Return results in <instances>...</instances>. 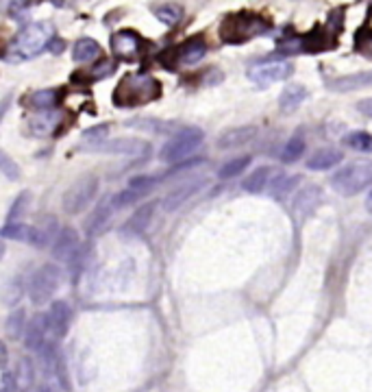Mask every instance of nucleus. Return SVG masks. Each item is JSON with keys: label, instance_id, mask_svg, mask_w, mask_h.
<instances>
[{"label": "nucleus", "instance_id": "1", "mask_svg": "<svg viewBox=\"0 0 372 392\" xmlns=\"http://www.w3.org/2000/svg\"><path fill=\"white\" fill-rule=\"evenodd\" d=\"M159 81L150 75H135L131 73L122 77L114 92V105L118 107H140L155 101L159 96Z\"/></svg>", "mask_w": 372, "mask_h": 392}, {"label": "nucleus", "instance_id": "2", "mask_svg": "<svg viewBox=\"0 0 372 392\" xmlns=\"http://www.w3.org/2000/svg\"><path fill=\"white\" fill-rule=\"evenodd\" d=\"M55 35L51 22H33L24 29L11 44V59H33L38 57L44 49H48Z\"/></svg>", "mask_w": 372, "mask_h": 392}, {"label": "nucleus", "instance_id": "3", "mask_svg": "<svg viewBox=\"0 0 372 392\" xmlns=\"http://www.w3.org/2000/svg\"><path fill=\"white\" fill-rule=\"evenodd\" d=\"M270 29V22L263 20L257 14H248V11H242V14L229 16L220 27V35L224 42L229 44H242L253 40L255 35H261Z\"/></svg>", "mask_w": 372, "mask_h": 392}, {"label": "nucleus", "instance_id": "4", "mask_svg": "<svg viewBox=\"0 0 372 392\" xmlns=\"http://www.w3.org/2000/svg\"><path fill=\"white\" fill-rule=\"evenodd\" d=\"M372 185V161H351L331 177V187L342 196H355Z\"/></svg>", "mask_w": 372, "mask_h": 392}, {"label": "nucleus", "instance_id": "5", "mask_svg": "<svg viewBox=\"0 0 372 392\" xmlns=\"http://www.w3.org/2000/svg\"><path fill=\"white\" fill-rule=\"evenodd\" d=\"M62 286V270L53 264H46L40 270L33 272L29 294L35 305H44L55 296V292Z\"/></svg>", "mask_w": 372, "mask_h": 392}, {"label": "nucleus", "instance_id": "6", "mask_svg": "<svg viewBox=\"0 0 372 392\" xmlns=\"http://www.w3.org/2000/svg\"><path fill=\"white\" fill-rule=\"evenodd\" d=\"M96 192H98V179L92 177V174L81 177V179L77 183H72L66 190V194H64L66 213H70V216H77V213H81L94 200Z\"/></svg>", "mask_w": 372, "mask_h": 392}, {"label": "nucleus", "instance_id": "7", "mask_svg": "<svg viewBox=\"0 0 372 392\" xmlns=\"http://www.w3.org/2000/svg\"><path fill=\"white\" fill-rule=\"evenodd\" d=\"M202 138H205V133H202V131L196 129V127H185V129H181V131H178V133L161 148V159L168 161V164H174V161H178V159L187 157L191 151L200 146Z\"/></svg>", "mask_w": 372, "mask_h": 392}, {"label": "nucleus", "instance_id": "8", "mask_svg": "<svg viewBox=\"0 0 372 392\" xmlns=\"http://www.w3.org/2000/svg\"><path fill=\"white\" fill-rule=\"evenodd\" d=\"M294 73V64L287 59H268V62H259L248 70V77L259 88H268L274 83L285 81Z\"/></svg>", "mask_w": 372, "mask_h": 392}, {"label": "nucleus", "instance_id": "9", "mask_svg": "<svg viewBox=\"0 0 372 392\" xmlns=\"http://www.w3.org/2000/svg\"><path fill=\"white\" fill-rule=\"evenodd\" d=\"M53 255L55 259L59 261H68V264H72V268H81V248H79V235L75 229H64L62 233H59L57 242L53 244Z\"/></svg>", "mask_w": 372, "mask_h": 392}, {"label": "nucleus", "instance_id": "10", "mask_svg": "<svg viewBox=\"0 0 372 392\" xmlns=\"http://www.w3.org/2000/svg\"><path fill=\"white\" fill-rule=\"evenodd\" d=\"M46 318V329L55 340H62L68 329H70V318H72V310L66 301H53V305L48 307Z\"/></svg>", "mask_w": 372, "mask_h": 392}, {"label": "nucleus", "instance_id": "11", "mask_svg": "<svg viewBox=\"0 0 372 392\" xmlns=\"http://www.w3.org/2000/svg\"><path fill=\"white\" fill-rule=\"evenodd\" d=\"M111 49H114L116 57L127 59V62H135L142 51V38L131 29L118 31L111 38Z\"/></svg>", "mask_w": 372, "mask_h": 392}, {"label": "nucleus", "instance_id": "12", "mask_svg": "<svg viewBox=\"0 0 372 392\" xmlns=\"http://www.w3.org/2000/svg\"><path fill=\"white\" fill-rule=\"evenodd\" d=\"M0 235L7 237V240H18V242H24V244H33V246H44L48 240L46 235L31 227V224H22V222H9L5 224L3 229H0Z\"/></svg>", "mask_w": 372, "mask_h": 392}, {"label": "nucleus", "instance_id": "13", "mask_svg": "<svg viewBox=\"0 0 372 392\" xmlns=\"http://www.w3.org/2000/svg\"><path fill=\"white\" fill-rule=\"evenodd\" d=\"M92 151H101V153H116V155H144L148 153L146 142L140 140H114V142H98Z\"/></svg>", "mask_w": 372, "mask_h": 392}, {"label": "nucleus", "instance_id": "14", "mask_svg": "<svg viewBox=\"0 0 372 392\" xmlns=\"http://www.w3.org/2000/svg\"><path fill=\"white\" fill-rule=\"evenodd\" d=\"M114 211H116L114 196L105 198L103 203L94 209V213H90V218L85 220V231H88V235L101 233V231L105 229V224L109 222V218H111V213H114Z\"/></svg>", "mask_w": 372, "mask_h": 392}, {"label": "nucleus", "instance_id": "15", "mask_svg": "<svg viewBox=\"0 0 372 392\" xmlns=\"http://www.w3.org/2000/svg\"><path fill=\"white\" fill-rule=\"evenodd\" d=\"M257 135L255 127H233L218 138V148H237L248 144L250 140Z\"/></svg>", "mask_w": 372, "mask_h": 392}, {"label": "nucleus", "instance_id": "16", "mask_svg": "<svg viewBox=\"0 0 372 392\" xmlns=\"http://www.w3.org/2000/svg\"><path fill=\"white\" fill-rule=\"evenodd\" d=\"M372 86V73H357V75H346L335 81H329V88L333 92H355L362 88H370Z\"/></svg>", "mask_w": 372, "mask_h": 392}, {"label": "nucleus", "instance_id": "17", "mask_svg": "<svg viewBox=\"0 0 372 392\" xmlns=\"http://www.w3.org/2000/svg\"><path fill=\"white\" fill-rule=\"evenodd\" d=\"M59 125H62V114L48 109V112H44L40 116H35L31 120V133L40 135V138L51 135V133H55V129Z\"/></svg>", "mask_w": 372, "mask_h": 392}, {"label": "nucleus", "instance_id": "18", "mask_svg": "<svg viewBox=\"0 0 372 392\" xmlns=\"http://www.w3.org/2000/svg\"><path fill=\"white\" fill-rule=\"evenodd\" d=\"M342 161V151L340 148H320L318 153L309 157L307 168L309 170H329L335 164Z\"/></svg>", "mask_w": 372, "mask_h": 392}, {"label": "nucleus", "instance_id": "19", "mask_svg": "<svg viewBox=\"0 0 372 392\" xmlns=\"http://www.w3.org/2000/svg\"><path fill=\"white\" fill-rule=\"evenodd\" d=\"M205 53H207V44L200 38H191L178 49V59H181V64L191 66V64L200 62V59L205 57Z\"/></svg>", "mask_w": 372, "mask_h": 392}, {"label": "nucleus", "instance_id": "20", "mask_svg": "<svg viewBox=\"0 0 372 392\" xmlns=\"http://www.w3.org/2000/svg\"><path fill=\"white\" fill-rule=\"evenodd\" d=\"M46 318L44 316H35L31 320V325L27 329V347L31 351H42L46 344Z\"/></svg>", "mask_w": 372, "mask_h": 392}, {"label": "nucleus", "instance_id": "21", "mask_svg": "<svg viewBox=\"0 0 372 392\" xmlns=\"http://www.w3.org/2000/svg\"><path fill=\"white\" fill-rule=\"evenodd\" d=\"M307 99V88L298 86V83H292V86H287L281 96H279V105L283 112H294L298 105H301L303 101Z\"/></svg>", "mask_w": 372, "mask_h": 392}, {"label": "nucleus", "instance_id": "22", "mask_svg": "<svg viewBox=\"0 0 372 392\" xmlns=\"http://www.w3.org/2000/svg\"><path fill=\"white\" fill-rule=\"evenodd\" d=\"M155 203H148V205H144L140 207L137 213H133V216L129 218V222L124 224V231L127 233H142V231H146L148 227V222L152 220V211H155Z\"/></svg>", "mask_w": 372, "mask_h": 392}, {"label": "nucleus", "instance_id": "23", "mask_svg": "<svg viewBox=\"0 0 372 392\" xmlns=\"http://www.w3.org/2000/svg\"><path fill=\"white\" fill-rule=\"evenodd\" d=\"M75 62H92V59L101 57V44L92 38H83L75 44Z\"/></svg>", "mask_w": 372, "mask_h": 392}, {"label": "nucleus", "instance_id": "24", "mask_svg": "<svg viewBox=\"0 0 372 392\" xmlns=\"http://www.w3.org/2000/svg\"><path fill=\"white\" fill-rule=\"evenodd\" d=\"M59 99H62V94H59V90H40V92L31 94L29 103L35 107V109L48 112V109H53V107L59 103Z\"/></svg>", "mask_w": 372, "mask_h": 392}, {"label": "nucleus", "instance_id": "25", "mask_svg": "<svg viewBox=\"0 0 372 392\" xmlns=\"http://www.w3.org/2000/svg\"><path fill=\"white\" fill-rule=\"evenodd\" d=\"M268 181H270V168L268 166H261V168L253 170V174H248L244 179V190L246 192L259 194L261 190L268 185Z\"/></svg>", "mask_w": 372, "mask_h": 392}, {"label": "nucleus", "instance_id": "26", "mask_svg": "<svg viewBox=\"0 0 372 392\" xmlns=\"http://www.w3.org/2000/svg\"><path fill=\"white\" fill-rule=\"evenodd\" d=\"M202 185V181H194V183H185L183 187H178V190H174V192L168 196V200H165V209L168 211H172V209H176L178 205L183 203V200H187L191 194L196 192V190Z\"/></svg>", "mask_w": 372, "mask_h": 392}, {"label": "nucleus", "instance_id": "27", "mask_svg": "<svg viewBox=\"0 0 372 392\" xmlns=\"http://www.w3.org/2000/svg\"><path fill=\"white\" fill-rule=\"evenodd\" d=\"M344 144L359 153H372V135L366 131H353L344 138Z\"/></svg>", "mask_w": 372, "mask_h": 392}, {"label": "nucleus", "instance_id": "28", "mask_svg": "<svg viewBox=\"0 0 372 392\" xmlns=\"http://www.w3.org/2000/svg\"><path fill=\"white\" fill-rule=\"evenodd\" d=\"M248 164H250V157L244 155V157H235L231 161H226L222 168L218 170V177L220 179H233V177L237 174H242L246 168H248Z\"/></svg>", "mask_w": 372, "mask_h": 392}, {"label": "nucleus", "instance_id": "29", "mask_svg": "<svg viewBox=\"0 0 372 392\" xmlns=\"http://www.w3.org/2000/svg\"><path fill=\"white\" fill-rule=\"evenodd\" d=\"M35 384V371H33V364L29 358H22L18 362V386L20 390L29 392Z\"/></svg>", "mask_w": 372, "mask_h": 392}, {"label": "nucleus", "instance_id": "30", "mask_svg": "<svg viewBox=\"0 0 372 392\" xmlns=\"http://www.w3.org/2000/svg\"><path fill=\"white\" fill-rule=\"evenodd\" d=\"M152 14L157 16L163 25H168V27H174L178 20H181V16H183V11H181V7H176V5H159V7H155L152 9Z\"/></svg>", "mask_w": 372, "mask_h": 392}, {"label": "nucleus", "instance_id": "31", "mask_svg": "<svg viewBox=\"0 0 372 392\" xmlns=\"http://www.w3.org/2000/svg\"><path fill=\"white\" fill-rule=\"evenodd\" d=\"M298 183V177H285V174H279L277 179L270 181V194L274 198H281L285 196L287 192H292V187Z\"/></svg>", "mask_w": 372, "mask_h": 392}, {"label": "nucleus", "instance_id": "32", "mask_svg": "<svg viewBox=\"0 0 372 392\" xmlns=\"http://www.w3.org/2000/svg\"><path fill=\"white\" fill-rule=\"evenodd\" d=\"M303 153H305V140H303V138H292V140L285 144L283 153H281V161L294 164L296 159H301Z\"/></svg>", "mask_w": 372, "mask_h": 392}, {"label": "nucleus", "instance_id": "33", "mask_svg": "<svg viewBox=\"0 0 372 392\" xmlns=\"http://www.w3.org/2000/svg\"><path fill=\"white\" fill-rule=\"evenodd\" d=\"M24 310H18V312H14L9 316V320H7V336L9 338H20L22 334H24V325H27V320H24Z\"/></svg>", "mask_w": 372, "mask_h": 392}, {"label": "nucleus", "instance_id": "34", "mask_svg": "<svg viewBox=\"0 0 372 392\" xmlns=\"http://www.w3.org/2000/svg\"><path fill=\"white\" fill-rule=\"evenodd\" d=\"M20 296H22V281L20 279L9 281L7 288L3 290V303L11 307V305H16L20 301Z\"/></svg>", "mask_w": 372, "mask_h": 392}, {"label": "nucleus", "instance_id": "35", "mask_svg": "<svg viewBox=\"0 0 372 392\" xmlns=\"http://www.w3.org/2000/svg\"><path fill=\"white\" fill-rule=\"evenodd\" d=\"M0 170H3L5 177H7V179H11V181H16L18 177H20V170H18L16 161H11V157L7 155L5 151H0Z\"/></svg>", "mask_w": 372, "mask_h": 392}, {"label": "nucleus", "instance_id": "36", "mask_svg": "<svg viewBox=\"0 0 372 392\" xmlns=\"http://www.w3.org/2000/svg\"><path fill=\"white\" fill-rule=\"evenodd\" d=\"M29 205H31V194H29V192H22V194L18 196V200L14 203V207H11V211H9V218H11V220L20 218L22 213L29 209Z\"/></svg>", "mask_w": 372, "mask_h": 392}, {"label": "nucleus", "instance_id": "37", "mask_svg": "<svg viewBox=\"0 0 372 392\" xmlns=\"http://www.w3.org/2000/svg\"><path fill=\"white\" fill-rule=\"evenodd\" d=\"M114 73H116V62H111V59H103V62L92 70V77L103 79V77H109Z\"/></svg>", "mask_w": 372, "mask_h": 392}, {"label": "nucleus", "instance_id": "38", "mask_svg": "<svg viewBox=\"0 0 372 392\" xmlns=\"http://www.w3.org/2000/svg\"><path fill=\"white\" fill-rule=\"evenodd\" d=\"M152 185H155L152 177H135V179L129 183V190H135V192L144 194V192H148Z\"/></svg>", "mask_w": 372, "mask_h": 392}, {"label": "nucleus", "instance_id": "39", "mask_svg": "<svg viewBox=\"0 0 372 392\" xmlns=\"http://www.w3.org/2000/svg\"><path fill=\"white\" fill-rule=\"evenodd\" d=\"M303 49H305V44L298 38H290V40H281L279 42V53L292 55V53H298V51H303Z\"/></svg>", "mask_w": 372, "mask_h": 392}, {"label": "nucleus", "instance_id": "40", "mask_svg": "<svg viewBox=\"0 0 372 392\" xmlns=\"http://www.w3.org/2000/svg\"><path fill=\"white\" fill-rule=\"evenodd\" d=\"M107 133H109V129H107V127H96V129L85 131V133H83V135H85L88 140H96V144H98V142H103V140H105V135H107Z\"/></svg>", "mask_w": 372, "mask_h": 392}, {"label": "nucleus", "instance_id": "41", "mask_svg": "<svg viewBox=\"0 0 372 392\" xmlns=\"http://www.w3.org/2000/svg\"><path fill=\"white\" fill-rule=\"evenodd\" d=\"M16 379L11 373H5L3 375V382H0V392H16Z\"/></svg>", "mask_w": 372, "mask_h": 392}, {"label": "nucleus", "instance_id": "42", "mask_svg": "<svg viewBox=\"0 0 372 392\" xmlns=\"http://www.w3.org/2000/svg\"><path fill=\"white\" fill-rule=\"evenodd\" d=\"M48 49H51L53 55H62L64 49H66V42H64V40H59V38H53L51 44H48Z\"/></svg>", "mask_w": 372, "mask_h": 392}, {"label": "nucleus", "instance_id": "43", "mask_svg": "<svg viewBox=\"0 0 372 392\" xmlns=\"http://www.w3.org/2000/svg\"><path fill=\"white\" fill-rule=\"evenodd\" d=\"M357 109H359V114H364V116L372 118V99L359 101V103H357Z\"/></svg>", "mask_w": 372, "mask_h": 392}, {"label": "nucleus", "instance_id": "44", "mask_svg": "<svg viewBox=\"0 0 372 392\" xmlns=\"http://www.w3.org/2000/svg\"><path fill=\"white\" fill-rule=\"evenodd\" d=\"M364 51L372 57V31L368 33V38L364 40Z\"/></svg>", "mask_w": 372, "mask_h": 392}, {"label": "nucleus", "instance_id": "45", "mask_svg": "<svg viewBox=\"0 0 372 392\" xmlns=\"http://www.w3.org/2000/svg\"><path fill=\"white\" fill-rule=\"evenodd\" d=\"M7 364V349H5V344L0 342V368H3Z\"/></svg>", "mask_w": 372, "mask_h": 392}, {"label": "nucleus", "instance_id": "46", "mask_svg": "<svg viewBox=\"0 0 372 392\" xmlns=\"http://www.w3.org/2000/svg\"><path fill=\"white\" fill-rule=\"evenodd\" d=\"M9 103H11V96H5V99H3V103H0V118L5 116V112H7Z\"/></svg>", "mask_w": 372, "mask_h": 392}, {"label": "nucleus", "instance_id": "47", "mask_svg": "<svg viewBox=\"0 0 372 392\" xmlns=\"http://www.w3.org/2000/svg\"><path fill=\"white\" fill-rule=\"evenodd\" d=\"M38 392H57V390H55L53 386H48V384H44V386H40V388H38Z\"/></svg>", "mask_w": 372, "mask_h": 392}, {"label": "nucleus", "instance_id": "48", "mask_svg": "<svg viewBox=\"0 0 372 392\" xmlns=\"http://www.w3.org/2000/svg\"><path fill=\"white\" fill-rule=\"evenodd\" d=\"M5 255V246H3V242H0V257Z\"/></svg>", "mask_w": 372, "mask_h": 392}, {"label": "nucleus", "instance_id": "49", "mask_svg": "<svg viewBox=\"0 0 372 392\" xmlns=\"http://www.w3.org/2000/svg\"><path fill=\"white\" fill-rule=\"evenodd\" d=\"M370 200H372V192H370Z\"/></svg>", "mask_w": 372, "mask_h": 392}]
</instances>
